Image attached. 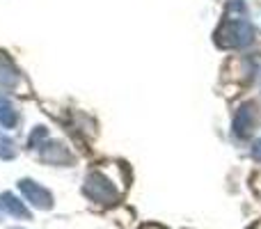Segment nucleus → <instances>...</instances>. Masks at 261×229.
Returning a JSON list of instances; mask_svg holds the SVG:
<instances>
[{
    "label": "nucleus",
    "mask_w": 261,
    "mask_h": 229,
    "mask_svg": "<svg viewBox=\"0 0 261 229\" xmlns=\"http://www.w3.org/2000/svg\"><path fill=\"white\" fill-rule=\"evenodd\" d=\"M254 26L245 18H225L216 32V44L220 48H245L254 41Z\"/></svg>",
    "instance_id": "nucleus-1"
},
{
    "label": "nucleus",
    "mask_w": 261,
    "mask_h": 229,
    "mask_svg": "<svg viewBox=\"0 0 261 229\" xmlns=\"http://www.w3.org/2000/svg\"><path fill=\"white\" fill-rule=\"evenodd\" d=\"M83 193H85V197H90L92 202H96V204H115L122 197V193H119L117 186L113 184V179L106 176V172H101V170H92L90 174H87Z\"/></svg>",
    "instance_id": "nucleus-2"
},
{
    "label": "nucleus",
    "mask_w": 261,
    "mask_h": 229,
    "mask_svg": "<svg viewBox=\"0 0 261 229\" xmlns=\"http://www.w3.org/2000/svg\"><path fill=\"white\" fill-rule=\"evenodd\" d=\"M18 190L23 193L25 202H30L35 209H41V211H48V209H53V195H50L48 190L44 188V186L37 184V181L21 179V181H18Z\"/></svg>",
    "instance_id": "nucleus-3"
},
{
    "label": "nucleus",
    "mask_w": 261,
    "mask_h": 229,
    "mask_svg": "<svg viewBox=\"0 0 261 229\" xmlns=\"http://www.w3.org/2000/svg\"><path fill=\"white\" fill-rule=\"evenodd\" d=\"M254 119H257V108H254V104H243L234 115L231 133H234L239 140L250 138L254 131Z\"/></svg>",
    "instance_id": "nucleus-4"
},
{
    "label": "nucleus",
    "mask_w": 261,
    "mask_h": 229,
    "mask_svg": "<svg viewBox=\"0 0 261 229\" xmlns=\"http://www.w3.org/2000/svg\"><path fill=\"white\" fill-rule=\"evenodd\" d=\"M39 158L44 163H48V165H71L73 163V154L62 142H58V140H50V142L41 144Z\"/></svg>",
    "instance_id": "nucleus-5"
},
{
    "label": "nucleus",
    "mask_w": 261,
    "mask_h": 229,
    "mask_svg": "<svg viewBox=\"0 0 261 229\" xmlns=\"http://www.w3.org/2000/svg\"><path fill=\"white\" fill-rule=\"evenodd\" d=\"M21 83V73L14 67V62L7 55H0V87L3 90H14Z\"/></svg>",
    "instance_id": "nucleus-6"
},
{
    "label": "nucleus",
    "mask_w": 261,
    "mask_h": 229,
    "mask_svg": "<svg viewBox=\"0 0 261 229\" xmlns=\"http://www.w3.org/2000/svg\"><path fill=\"white\" fill-rule=\"evenodd\" d=\"M18 119H21V117H18L16 106L5 94H0V126H3V129H16Z\"/></svg>",
    "instance_id": "nucleus-7"
},
{
    "label": "nucleus",
    "mask_w": 261,
    "mask_h": 229,
    "mask_svg": "<svg viewBox=\"0 0 261 229\" xmlns=\"http://www.w3.org/2000/svg\"><path fill=\"white\" fill-rule=\"evenodd\" d=\"M0 207L5 209V211L9 213V216L14 218H25V220H30V211L25 209V204L21 202V199H16L12 193H3L0 195Z\"/></svg>",
    "instance_id": "nucleus-8"
},
{
    "label": "nucleus",
    "mask_w": 261,
    "mask_h": 229,
    "mask_svg": "<svg viewBox=\"0 0 261 229\" xmlns=\"http://www.w3.org/2000/svg\"><path fill=\"white\" fill-rule=\"evenodd\" d=\"M16 154H18L16 142L12 138H7L5 133H0V158L3 161H12V158H16Z\"/></svg>",
    "instance_id": "nucleus-9"
},
{
    "label": "nucleus",
    "mask_w": 261,
    "mask_h": 229,
    "mask_svg": "<svg viewBox=\"0 0 261 229\" xmlns=\"http://www.w3.org/2000/svg\"><path fill=\"white\" fill-rule=\"evenodd\" d=\"M245 12L243 0H227V18H245Z\"/></svg>",
    "instance_id": "nucleus-10"
},
{
    "label": "nucleus",
    "mask_w": 261,
    "mask_h": 229,
    "mask_svg": "<svg viewBox=\"0 0 261 229\" xmlns=\"http://www.w3.org/2000/svg\"><path fill=\"white\" fill-rule=\"evenodd\" d=\"M46 135H48V131H46V126H37L35 131L30 133V138H28V149H37V144H44Z\"/></svg>",
    "instance_id": "nucleus-11"
},
{
    "label": "nucleus",
    "mask_w": 261,
    "mask_h": 229,
    "mask_svg": "<svg viewBox=\"0 0 261 229\" xmlns=\"http://www.w3.org/2000/svg\"><path fill=\"white\" fill-rule=\"evenodd\" d=\"M252 156L257 158V161H261V140H259V142H254V144H252Z\"/></svg>",
    "instance_id": "nucleus-12"
},
{
    "label": "nucleus",
    "mask_w": 261,
    "mask_h": 229,
    "mask_svg": "<svg viewBox=\"0 0 261 229\" xmlns=\"http://www.w3.org/2000/svg\"><path fill=\"white\" fill-rule=\"evenodd\" d=\"M9 229H21V227H9Z\"/></svg>",
    "instance_id": "nucleus-13"
}]
</instances>
